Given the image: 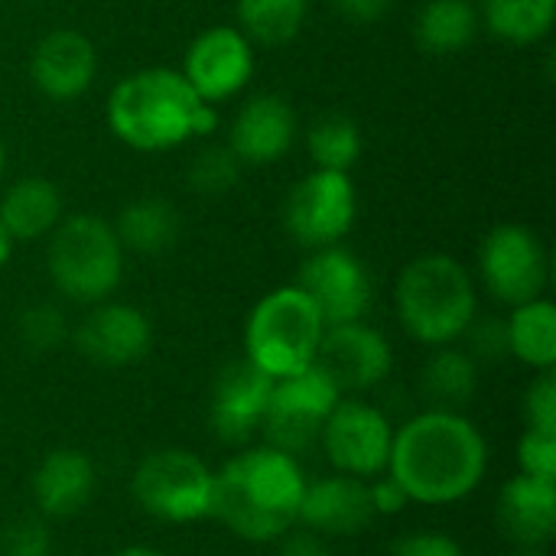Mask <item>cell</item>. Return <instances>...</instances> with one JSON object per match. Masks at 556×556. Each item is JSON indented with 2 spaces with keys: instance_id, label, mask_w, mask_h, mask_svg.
Listing matches in <instances>:
<instances>
[{
  "instance_id": "cell-1",
  "label": "cell",
  "mask_w": 556,
  "mask_h": 556,
  "mask_svg": "<svg viewBox=\"0 0 556 556\" xmlns=\"http://www.w3.org/2000/svg\"><path fill=\"white\" fill-rule=\"evenodd\" d=\"M388 476L410 505H459L489 476V440L463 410L427 407L394 427Z\"/></svg>"
},
{
  "instance_id": "cell-26",
  "label": "cell",
  "mask_w": 556,
  "mask_h": 556,
  "mask_svg": "<svg viewBox=\"0 0 556 556\" xmlns=\"http://www.w3.org/2000/svg\"><path fill=\"white\" fill-rule=\"evenodd\" d=\"M508 352L531 371L556 368V306L547 296L511 306L508 319Z\"/></svg>"
},
{
  "instance_id": "cell-8",
  "label": "cell",
  "mask_w": 556,
  "mask_h": 556,
  "mask_svg": "<svg viewBox=\"0 0 556 556\" xmlns=\"http://www.w3.org/2000/svg\"><path fill=\"white\" fill-rule=\"evenodd\" d=\"M339 401V388L316 365L290 378H277L261 424L264 443L300 459L303 453L319 446V433Z\"/></svg>"
},
{
  "instance_id": "cell-6",
  "label": "cell",
  "mask_w": 556,
  "mask_h": 556,
  "mask_svg": "<svg viewBox=\"0 0 556 556\" xmlns=\"http://www.w3.org/2000/svg\"><path fill=\"white\" fill-rule=\"evenodd\" d=\"M326 323L306 293L290 283L261 296L244 323V358L264 375L290 378L316 365Z\"/></svg>"
},
{
  "instance_id": "cell-12",
  "label": "cell",
  "mask_w": 556,
  "mask_h": 556,
  "mask_svg": "<svg viewBox=\"0 0 556 556\" xmlns=\"http://www.w3.org/2000/svg\"><path fill=\"white\" fill-rule=\"evenodd\" d=\"M296 287L306 293V300L316 306L326 326L365 319L375 300L368 267L345 244L309 251L296 274Z\"/></svg>"
},
{
  "instance_id": "cell-28",
  "label": "cell",
  "mask_w": 556,
  "mask_h": 556,
  "mask_svg": "<svg viewBox=\"0 0 556 556\" xmlns=\"http://www.w3.org/2000/svg\"><path fill=\"white\" fill-rule=\"evenodd\" d=\"M309 16V0H235V26L254 46L293 42Z\"/></svg>"
},
{
  "instance_id": "cell-14",
  "label": "cell",
  "mask_w": 556,
  "mask_h": 556,
  "mask_svg": "<svg viewBox=\"0 0 556 556\" xmlns=\"http://www.w3.org/2000/svg\"><path fill=\"white\" fill-rule=\"evenodd\" d=\"M254 68V42L238 26H208L186 46L179 72L202 101L222 104L251 85Z\"/></svg>"
},
{
  "instance_id": "cell-11",
  "label": "cell",
  "mask_w": 556,
  "mask_h": 556,
  "mask_svg": "<svg viewBox=\"0 0 556 556\" xmlns=\"http://www.w3.org/2000/svg\"><path fill=\"white\" fill-rule=\"evenodd\" d=\"M319 446L336 472L368 482L388 472L394 424L378 404L365 397H342L319 433Z\"/></svg>"
},
{
  "instance_id": "cell-13",
  "label": "cell",
  "mask_w": 556,
  "mask_h": 556,
  "mask_svg": "<svg viewBox=\"0 0 556 556\" xmlns=\"http://www.w3.org/2000/svg\"><path fill=\"white\" fill-rule=\"evenodd\" d=\"M316 368L339 388L342 397H362L365 391H375L388 381L394 371V349L388 336L365 319L326 326Z\"/></svg>"
},
{
  "instance_id": "cell-16",
  "label": "cell",
  "mask_w": 556,
  "mask_h": 556,
  "mask_svg": "<svg viewBox=\"0 0 556 556\" xmlns=\"http://www.w3.org/2000/svg\"><path fill=\"white\" fill-rule=\"evenodd\" d=\"M274 378L244 355L222 365L208 391V430L218 443L241 450L261 433Z\"/></svg>"
},
{
  "instance_id": "cell-42",
  "label": "cell",
  "mask_w": 556,
  "mask_h": 556,
  "mask_svg": "<svg viewBox=\"0 0 556 556\" xmlns=\"http://www.w3.org/2000/svg\"><path fill=\"white\" fill-rule=\"evenodd\" d=\"M511 556H551V554H547V547H515V554Z\"/></svg>"
},
{
  "instance_id": "cell-24",
  "label": "cell",
  "mask_w": 556,
  "mask_h": 556,
  "mask_svg": "<svg viewBox=\"0 0 556 556\" xmlns=\"http://www.w3.org/2000/svg\"><path fill=\"white\" fill-rule=\"evenodd\" d=\"M476 0H427L414 20V42L427 55H456L479 36Z\"/></svg>"
},
{
  "instance_id": "cell-7",
  "label": "cell",
  "mask_w": 556,
  "mask_h": 556,
  "mask_svg": "<svg viewBox=\"0 0 556 556\" xmlns=\"http://www.w3.org/2000/svg\"><path fill=\"white\" fill-rule=\"evenodd\" d=\"M212 489L215 469L182 446L147 453L130 476L137 508L163 525H195L212 518Z\"/></svg>"
},
{
  "instance_id": "cell-2",
  "label": "cell",
  "mask_w": 556,
  "mask_h": 556,
  "mask_svg": "<svg viewBox=\"0 0 556 556\" xmlns=\"http://www.w3.org/2000/svg\"><path fill=\"white\" fill-rule=\"evenodd\" d=\"M306 472L300 459L257 443L215 469L212 518L244 544H277L300 525Z\"/></svg>"
},
{
  "instance_id": "cell-10",
  "label": "cell",
  "mask_w": 556,
  "mask_h": 556,
  "mask_svg": "<svg viewBox=\"0 0 556 556\" xmlns=\"http://www.w3.org/2000/svg\"><path fill=\"white\" fill-rule=\"evenodd\" d=\"M355 218L358 192L349 173L313 169L290 189L283 202V228L306 251L342 244L355 228Z\"/></svg>"
},
{
  "instance_id": "cell-25",
  "label": "cell",
  "mask_w": 556,
  "mask_h": 556,
  "mask_svg": "<svg viewBox=\"0 0 556 556\" xmlns=\"http://www.w3.org/2000/svg\"><path fill=\"white\" fill-rule=\"evenodd\" d=\"M482 368L463 345H440L420 368V391L437 410H463L479 394Z\"/></svg>"
},
{
  "instance_id": "cell-38",
  "label": "cell",
  "mask_w": 556,
  "mask_h": 556,
  "mask_svg": "<svg viewBox=\"0 0 556 556\" xmlns=\"http://www.w3.org/2000/svg\"><path fill=\"white\" fill-rule=\"evenodd\" d=\"M277 556H332V547H329V538L296 525L290 528L280 541H277Z\"/></svg>"
},
{
  "instance_id": "cell-19",
  "label": "cell",
  "mask_w": 556,
  "mask_h": 556,
  "mask_svg": "<svg viewBox=\"0 0 556 556\" xmlns=\"http://www.w3.org/2000/svg\"><path fill=\"white\" fill-rule=\"evenodd\" d=\"M300 137V117L293 104L280 94H254L235 114L228 130V147L244 166L280 163Z\"/></svg>"
},
{
  "instance_id": "cell-43",
  "label": "cell",
  "mask_w": 556,
  "mask_h": 556,
  "mask_svg": "<svg viewBox=\"0 0 556 556\" xmlns=\"http://www.w3.org/2000/svg\"><path fill=\"white\" fill-rule=\"evenodd\" d=\"M3 169H7V156H3V143H0V182H3Z\"/></svg>"
},
{
  "instance_id": "cell-17",
  "label": "cell",
  "mask_w": 556,
  "mask_h": 556,
  "mask_svg": "<svg viewBox=\"0 0 556 556\" xmlns=\"http://www.w3.org/2000/svg\"><path fill=\"white\" fill-rule=\"evenodd\" d=\"M98 492V466L78 446H55L49 450L33 476H29V498L33 511L46 521H72L78 518Z\"/></svg>"
},
{
  "instance_id": "cell-39",
  "label": "cell",
  "mask_w": 556,
  "mask_h": 556,
  "mask_svg": "<svg viewBox=\"0 0 556 556\" xmlns=\"http://www.w3.org/2000/svg\"><path fill=\"white\" fill-rule=\"evenodd\" d=\"M329 7H332L342 20L358 23V26L381 23V20L391 13V0H329Z\"/></svg>"
},
{
  "instance_id": "cell-40",
  "label": "cell",
  "mask_w": 556,
  "mask_h": 556,
  "mask_svg": "<svg viewBox=\"0 0 556 556\" xmlns=\"http://www.w3.org/2000/svg\"><path fill=\"white\" fill-rule=\"evenodd\" d=\"M10 254H13V241H10V235L3 231V225H0V270L7 267Z\"/></svg>"
},
{
  "instance_id": "cell-30",
  "label": "cell",
  "mask_w": 556,
  "mask_h": 556,
  "mask_svg": "<svg viewBox=\"0 0 556 556\" xmlns=\"http://www.w3.org/2000/svg\"><path fill=\"white\" fill-rule=\"evenodd\" d=\"M16 339L29 355H52L72 339L68 316L52 300H36L16 316Z\"/></svg>"
},
{
  "instance_id": "cell-20",
  "label": "cell",
  "mask_w": 556,
  "mask_h": 556,
  "mask_svg": "<svg viewBox=\"0 0 556 556\" xmlns=\"http://www.w3.org/2000/svg\"><path fill=\"white\" fill-rule=\"evenodd\" d=\"M375 508L368 498V482L355 476L332 472L309 482L300 502V525L323 538H358L375 525Z\"/></svg>"
},
{
  "instance_id": "cell-29",
  "label": "cell",
  "mask_w": 556,
  "mask_h": 556,
  "mask_svg": "<svg viewBox=\"0 0 556 556\" xmlns=\"http://www.w3.org/2000/svg\"><path fill=\"white\" fill-rule=\"evenodd\" d=\"M365 140L362 127L349 114H319L309 130H306V153L316 169H332V173H352L362 160Z\"/></svg>"
},
{
  "instance_id": "cell-31",
  "label": "cell",
  "mask_w": 556,
  "mask_h": 556,
  "mask_svg": "<svg viewBox=\"0 0 556 556\" xmlns=\"http://www.w3.org/2000/svg\"><path fill=\"white\" fill-rule=\"evenodd\" d=\"M244 163L228 143H205L186 166V182L199 195H225L238 186Z\"/></svg>"
},
{
  "instance_id": "cell-22",
  "label": "cell",
  "mask_w": 556,
  "mask_h": 556,
  "mask_svg": "<svg viewBox=\"0 0 556 556\" xmlns=\"http://www.w3.org/2000/svg\"><path fill=\"white\" fill-rule=\"evenodd\" d=\"M65 218V195L46 176H20L0 192V225L13 244L42 241Z\"/></svg>"
},
{
  "instance_id": "cell-34",
  "label": "cell",
  "mask_w": 556,
  "mask_h": 556,
  "mask_svg": "<svg viewBox=\"0 0 556 556\" xmlns=\"http://www.w3.org/2000/svg\"><path fill=\"white\" fill-rule=\"evenodd\" d=\"M515 456H518V472L556 482V433L525 427Z\"/></svg>"
},
{
  "instance_id": "cell-15",
  "label": "cell",
  "mask_w": 556,
  "mask_h": 556,
  "mask_svg": "<svg viewBox=\"0 0 556 556\" xmlns=\"http://www.w3.org/2000/svg\"><path fill=\"white\" fill-rule=\"evenodd\" d=\"M81 358L98 368H130L153 349V323L143 309L124 300H101L88 306L68 339Z\"/></svg>"
},
{
  "instance_id": "cell-23",
  "label": "cell",
  "mask_w": 556,
  "mask_h": 556,
  "mask_svg": "<svg viewBox=\"0 0 556 556\" xmlns=\"http://www.w3.org/2000/svg\"><path fill=\"white\" fill-rule=\"evenodd\" d=\"M114 231H117L124 251L156 257V254L173 251V244L179 241L182 222H179V212H176V205L169 199L140 195V199H130L121 208V215L114 222Z\"/></svg>"
},
{
  "instance_id": "cell-33",
  "label": "cell",
  "mask_w": 556,
  "mask_h": 556,
  "mask_svg": "<svg viewBox=\"0 0 556 556\" xmlns=\"http://www.w3.org/2000/svg\"><path fill=\"white\" fill-rule=\"evenodd\" d=\"M459 342H463V349L472 355V362L479 368L511 358V352H508V326L498 316H476Z\"/></svg>"
},
{
  "instance_id": "cell-32",
  "label": "cell",
  "mask_w": 556,
  "mask_h": 556,
  "mask_svg": "<svg viewBox=\"0 0 556 556\" xmlns=\"http://www.w3.org/2000/svg\"><path fill=\"white\" fill-rule=\"evenodd\" d=\"M0 556H52V528L42 515H20L0 531Z\"/></svg>"
},
{
  "instance_id": "cell-9",
  "label": "cell",
  "mask_w": 556,
  "mask_h": 556,
  "mask_svg": "<svg viewBox=\"0 0 556 556\" xmlns=\"http://www.w3.org/2000/svg\"><path fill=\"white\" fill-rule=\"evenodd\" d=\"M479 277L482 287L511 309L547 293L551 254L534 228L521 222H502L482 238Z\"/></svg>"
},
{
  "instance_id": "cell-18",
  "label": "cell",
  "mask_w": 556,
  "mask_h": 556,
  "mask_svg": "<svg viewBox=\"0 0 556 556\" xmlns=\"http://www.w3.org/2000/svg\"><path fill=\"white\" fill-rule=\"evenodd\" d=\"M29 78L42 98L62 104L75 101L98 78V49L85 33L59 26L33 46Z\"/></svg>"
},
{
  "instance_id": "cell-37",
  "label": "cell",
  "mask_w": 556,
  "mask_h": 556,
  "mask_svg": "<svg viewBox=\"0 0 556 556\" xmlns=\"http://www.w3.org/2000/svg\"><path fill=\"white\" fill-rule=\"evenodd\" d=\"M368 498H371L375 518H397V515L407 511V505H410V498L404 495V489H401L388 472L368 479Z\"/></svg>"
},
{
  "instance_id": "cell-35",
  "label": "cell",
  "mask_w": 556,
  "mask_h": 556,
  "mask_svg": "<svg viewBox=\"0 0 556 556\" xmlns=\"http://www.w3.org/2000/svg\"><path fill=\"white\" fill-rule=\"evenodd\" d=\"M525 427L531 430H551L556 433V371H534V381L525 391L521 401Z\"/></svg>"
},
{
  "instance_id": "cell-4",
  "label": "cell",
  "mask_w": 556,
  "mask_h": 556,
  "mask_svg": "<svg viewBox=\"0 0 556 556\" xmlns=\"http://www.w3.org/2000/svg\"><path fill=\"white\" fill-rule=\"evenodd\" d=\"M394 309L414 342L427 349L456 345L479 316V290L463 261L430 251L397 274Z\"/></svg>"
},
{
  "instance_id": "cell-5",
  "label": "cell",
  "mask_w": 556,
  "mask_h": 556,
  "mask_svg": "<svg viewBox=\"0 0 556 556\" xmlns=\"http://www.w3.org/2000/svg\"><path fill=\"white\" fill-rule=\"evenodd\" d=\"M127 251L111 222L65 215L46 238V274L55 293L78 306L111 300L124 280Z\"/></svg>"
},
{
  "instance_id": "cell-36",
  "label": "cell",
  "mask_w": 556,
  "mask_h": 556,
  "mask_svg": "<svg viewBox=\"0 0 556 556\" xmlns=\"http://www.w3.org/2000/svg\"><path fill=\"white\" fill-rule=\"evenodd\" d=\"M391 556H469L466 547L443 531H410L391 544Z\"/></svg>"
},
{
  "instance_id": "cell-21",
  "label": "cell",
  "mask_w": 556,
  "mask_h": 556,
  "mask_svg": "<svg viewBox=\"0 0 556 556\" xmlns=\"http://www.w3.org/2000/svg\"><path fill=\"white\" fill-rule=\"evenodd\" d=\"M495 521L515 547H547L556 534V482L511 476L498 492Z\"/></svg>"
},
{
  "instance_id": "cell-3",
  "label": "cell",
  "mask_w": 556,
  "mask_h": 556,
  "mask_svg": "<svg viewBox=\"0 0 556 556\" xmlns=\"http://www.w3.org/2000/svg\"><path fill=\"white\" fill-rule=\"evenodd\" d=\"M111 134L137 153L176 150L218 130V108L202 101L179 68H137L124 75L104 108Z\"/></svg>"
},
{
  "instance_id": "cell-41",
  "label": "cell",
  "mask_w": 556,
  "mask_h": 556,
  "mask_svg": "<svg viewBox=\"0 0 556 556\" xmlns=\"http://www.w3.org/2000/svg\"><path fill=\"white\" fill-rule=\"evenodd\" d=\"M111 556H169V554H163V551H156V547H124V551H117V554H111Z\"/></svg>"
},
{
  "instance_id": "cell-27",
  "label": "cell",
  "mask_w": 556,
  "mask_h": 556,
  "mask_svg": "<svg viewBox=\"0 0 556 556\" xmlns=\"http://www.w3.org/2000/svg\"><path fill=\"white\" fill-rule=\"evenodd\" d=\"M482 26L511 46H534L551 36L556 0H479Z\"/></svg>"
}]
</instances>
